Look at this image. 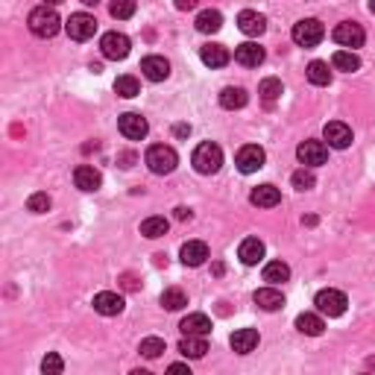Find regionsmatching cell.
Segmentation results:
<instances>
[{"label":"cell","mask_w":375,"mask_h":375,"mask_svg":"<svg viewBox=\"0 0 375 375\" xmlns=\"http://www.w3.org/2000/svg\"><path fill=\"white\" fill-rule=\"evenodd\" d=\"M291 279V267L284 261H270L267 267H264V282L270 284H284Z\"/></svg>","instance_id":"obj_29"},{"label":"cell","mask_w":375,"mask_h":375,"mask_svg":"<svg viewBox=\"0 0 375 375\" xmlns=\"http://www.w3.org/2000/svg\"><path fill=\"white\" fill-rule=\"evenodd\" d=\"M168 229H170V223L164 217H147L144 223H141V235L150 238V240H156L161 235H168Z\"/></svg>","instance_id":"obj_31"},{"label":"cell","mask_w":375,"mask_h":375,"mask_svg":"<svg viewBox=\"0 0 375 375\" xmlns=\"http://www.w3.org/2000/svg\"><path fill=\"white\" fill-rule=\"evenodd\" d=\"M138 352H141L144 358H150V361H152V358H159L161 352H164V340H161V337H147V340H141Z\"/></svg>","instance_id":"obj_38"},{"label":"cell","mask_w":375,"mask_h":375,"mask_svg":"<svg viewBox=\"0 0 375 375\" xmlns=\"http://www.w3.org/2000/svg\"><path fill=\"white\" fill-rule=\"evenodd\" d=\"M141 73H144L150 82H164L170 76V62L164 56H147L141 62Z\"/></svg>","instance_id":"obj_16"},{"label":"cell","mask_w":375,"mask_h":375,"mask_svg":"<svg viewBox=\"0 0 375 375\" xmlns=\"http://www.w3.org/2000/svg\"><path fill=\"white\" fill-rule=\"evenodd\" d=\"M238 30L244 32V36L249 38H258L264 30H267V18L258 15V12H252V9H244V12L238 15Z\"/></svg>","instance_id":"obj_14"},{"label":"cell","mask_w":375,"mask_h":375,"mask_svg":"<svg viewBox=\"0 0 375 375\" xmlns=\"http://www.w3.org/2000/svg\"><path fill=\"white\" fill-rule=\"evenodd\" d=\"M196 30L205 32V36H212V32H220V27H223V15L217 12V9H205V12L196 15Z\"/></svg>","instance_id":"obj_27"},{"label":"cell","mask_w":375,"mask_h":375,"mask_svg":"<svg viewBox=\"0 0 375 375\" xmlns=\"http://www.w3.org/2000/svg\"><path fill=\"white\" fill-rule=\"evenodd\" d=\"M27 27H30V32L36 38H53L56 32L62 30V18H59V12L53 6H36L30 12V21H27Z\"/></svg>","instance_id":"obj_1"},{"label":"cell","mask_w":375,"mask_h":375,"mask_svg":"<svg viewBox=\"0 0 375 375\" xmlns=\"http://www.w3.org/2000/svg\"><path fill=\"white\" fill-rule=\"evenodd\" d=\"M370 12L375 15V0H370Z\"/></svg>","instance_id":"obj_48"},{"label":"cell","mask_w":375,"mask_h":375,"mask_svg":"<svg viewBox=\"0 0 375 375\" xmlns=\"http://www.w3.org/2000/svg\"><path fill=\"white\" fill-rule=\"evenodd\" d=\"M82 3H85V6H97V3H100V0H82Z\"/></svg>","instance_id":"obj_46"},{"label":"cell","mask_w":375,"mask_h":375,"mask_svg":"<svg viewBox=\"0 0 375 375\" xmlns=\"http://www.w3.org/2000/svg\"><path fill=\"white\" fill-rule=\"evenodd\" d=\"M179 352H182V358H205V352H208V343H205V337H196V334H185L179 340Z\"/></svg>","instance_id":"obj_25"},{"label":"cell","mask_w":375,"mask_h":375,"mask_svg":"<svg viewBox=\"0 0 375 375\" xmlns=\"http://www.w3.org/2000/svg\"><path fill=\"white\" fill-rule=\"evenodd\" d=\"M179 255H182L185 267H200V264H205V258H208V247L203 240H188Z\"/></svg>","instance_id":"obj_21"},{"label":"cell","mask_w":375,"mask_h":375,"mask_svg":"<svg viewBox=\"0 0 375 375\" xmlns=\"http://www.w3.org/2000/svg\"><path fill=\"white\" fill-rule=\"evenodd\" d=\"M173 132H176V138H188V135H191V126H188V124H176Z\"/></svg>","instance_id":"obj_42"},{"label":"cell","mask_w":375,"mask_h":375,"mask_svg":"<svg viewBox=\"0 0 375 375\" xmlns=\"http://www.w3.org/2000/svg\"><path fill=\"white\" fill-rule=\"evenodd\" d=\"M238 258L247 264V267H255V264L264 258V240H258V238H247L244 244H240V249H238Z\"/></svg>","instance_id":"obj_24"},{"label":"cell","mask_w":375,"mask_h":375,"mask_svg":"<svg viewBox=\"0 0 375 375\" xmlns=\"http://www.w3.org/2000/svg\"><path fill=\"white\" fill-rule=\"evenodd\" d=\"M129 47H132V41L129 36H124V32H106V36L100 38V50H103V56L106 59H112V62H120V59H126L129 56Z\"/></svg>","instance_id":"obj_6"},{"label":"cell","mask_w":375,"mask_h":375,"mask_svg":"<svg viewBox=\"0 0 375 375\" xmlns=\"http://www.w3.org/2000/svg\"><path fill=\"white\" fill-rule=\"evenodd\" d=\"M94 311L103 314V317H117L124 311V296H117L112 291H100L94 296Z\"/></svg>","instance_id":"obj_15"},{"label":"cell","mask_w":375,"mask_h":375,"mask_svg":"<svg viewBox=\"0 0 375 375\" xmlns=\"http://www.w3.org/2000/svg\"><path fill=\"white\" fill-rule=\"evenodd\" d=\"M293 188H296V191H311V188L317 185V176L311 173V168H302V170H296L293 173Z\"/></svg>","instance_id":"obj_37"},{"label":"cell","mask_w":375,"mask_h":375,"mask_svg":"<svg viewBox=\"0 0 375 375\" xmlns=\"http://www.w3.org/2000/svg\"><path fill=\"white\" fill-rule=\"evenodd\" d=\"M196 3H200V0H176V9H182L185 12V9H194Z\"/></svg>","instance_id":"obj_43"},{"label":"cell","mask_w":375,"mask_h":375,"mask_svg":"<svg viewBox=\"0 0 375 375\" xmlns=\"http://www.w3.org/2000/svg\"><path fill=\"white\" fill-rule=\"evenodd\" d=\"M334 41L340 44V47H349V50H355L363 44V38H367V32H363L361 24H355V21H343V24H337L334 27Z\"/></svg>","instance_id":"obj_9"},{"label":"cell","mask_w":375,"mask_h":375,"mask_svg":"<svg viewBox=\"0 0 375 375\" xmlns=\"http://www.w3.org/2000/svg\"><path fill=\"white\" fill-rule=\"evenodd\" d=\"M308 82L311 85H328L332 82V71H328V62H319V59H314L311 65H308Z\"/></svg>","instance_id":"obj_30"},{"label":"cell","mask_w":375,"mask_h":375,"mask_svg":"<svg viewBox=\"0 0 375 375\" xmlns=\"http://www.w3.org/2000/svg\"><path fill=\"white\" fill-rule=\"evenodd\" d=\"M314 305H317V311L323 314V317H340L346 311V293H340V291H334V288H326V291H319L317 293V299H314Z\"/></svg>","instance_id":"obj_5"},{"label":"cell","mask_w":375,"mask_h":375,"mask_svg":"<svg viewBox=\"0 0 375 375\" xmlns=\"http://www.w3.org/2000/svg\"><path fill=\"white\" fill-rule=\"evenodd\" d=\"M255 305L261 308V311H279V308H284V296H282V291H275L273 284L270 288H261V291H255Z\"/></svg>","instance_id":"obj_23"},{"label":"cell","mask_w":375,"mask_h":375,"mask_svg":"<svg viewBox=\"0 0 375 375\" xmlns=\"http://www.w3.org/2000/svg\"><path fill=\"white\" fill-rule=\"evenodd\" d=\"M65 30H68V36L73 41H88L97 32V21L88 12H76V15H71L68 24H65Z\"/></svg>","instance_id":"obj_10"},{"label":"cell","mask_w":375,"mask_h":375,"mask_svg":"<svg viewBox=\"0 0 375 375\" xmlns=\"http://www.w3.org/2000/svg\"><path fill=\"white\" fill-rule=\"evenodd\" d=\"M191 161H194L196 173L212 176V173H217L220 168H223V150H220L217 144H212V141H205V144H200V147L194 150Z\"/></svg>","instance_id":"obj_2"},{"label":"cell","mask_w":375,"mask_h":375,"mask_svg":"<svg viewBox=\"0 0 375 375\" xmlns=\"http://www.w3.org/2000/svg\"><path fill=\"white\" fill-rule=\"evenodd\" d=\"M109 12H112V18H117V21H126V18L135 15V0H112Z\"/></svg>","instance_id":"obj_36"},{"label":"cell","mask_w":375,"mask_h":375,"mask_svg":"<svg viewBox=\"0 0 375 375\" xmlns=\"http://www.w3.org/2000/svg\"><path fill=\"white\" fill-rule=\"evenodd\" d=\"M296 159H299L305 168H319V164L328 161V147L323 141H302V144L296 147Z\"/></svg>","instance_id":"obj_8"},{"label":"cell","mask_w":375,"mask_h":375,"mask_svg":"<svg viewBox=\"0 0 375 375\" xmlns=\"http://www.w3.org/2000/svg\"><path fill=\"white\" fill-rule=\"evenodd\" d=\"M296 328H299L302 334H308V337H319V334H323V328H326V323H323V317H319V314H299V317H296Z\"/></svg>","instance_id":"obj_28"},{"label":"cell","mask_w":375,"mask_h":375,"mask_svg":"<svg viewBox=\"0 0 375 375\" xmlns=\"http://www.w3.org/2000/svg\"><path fill=\"white\" fill-rule=\"evenodd\" d=\"M62 370H65V363H62V358L56 355V352H50V355L41 361V372H47V375H59Z\"/></svg>","instance_id":"obj_39"},{"label":"cell","mask_w":375,"mask_h":375,"mask_svg":"<svg viewBox=\"0 0 375 375\" xmlns=\"http://www.w3.org/2000/svg\"><path fill=\"white\" fill-rule=\"evenodd\" d=\"M185 305H188V296L179 288H168L161 293V308H168V311H182Z\"/></svg>","instance_id":"obj_34"},{"label":"cell","mask_w":375,"mask_h":375,"mask_svg":"<svg viewBox=\"0 0 375 375\" xmlns=\"http://www.w3.org/2000/svg\"><path fill=\"white\" fill-rule=\"evenodd\" d=\"M332 65H334L337 71H343V73H355L361 68V59L352 50H337L334 56H332Z\"/></svg>","instance_id":"obj_32"},{"label":"cell","mask_w":375,"mask_h":375,"mask_svg":"<svg viewBox=\"0 0 375 375\" xmlns=\"http://www.w3.org/2000/svg\"><path fill=\"white\" fill-rule=\"evenodd\" d=\"M323 138L328 141V147H334V150H346V147H352V129H349L346 124H340V120H332V124H326Z\"/></svg>","instance_id":"obj_13"},{"label":"cell","mask_w":375,"mask_h":375,"mask_svg":"<svg viewBox=\"0 0 375 375\" xmlns=\"http://www.w3.org/2000/svg\"><path fill=\"white\" fill-rule=\"evenodd\" d=\"M144 161H147V168H150L152 173H156V176H168V173L176 170V164H179V156H176V150H173V147L152 144V147L147 150Z\"/></svg>","instance_id":"obj_3"},{"label":"cell","mask_w":375,"mask_h":375,"mask_svg":"<svg viewBox=\"0 0 375 375\" xmlns=\"http://www.w3.org/2000/svg\"><path fill=\"white\" fill-rule=\"evenodd\" d=\"M264 161H267V152H264L258 144H247V147H240L238 150V156H235V164H238V170L240 173H255L264 168Z\"/></svg>","instance_id":"obj_7"},{"label":"cell","mask_w":375,"mask_h":375,"mask_svg":"<svg viewBox=\"0 0 375 375\" xmlns=\"http://www.w3.org/2000/svg\"><path fill=\"white\" fill-rule=\"evenodd\" d=\"M293 41L299 44V47H317L319 41H323V36H326V27L319 24L317 18H302V21H296L293 24Z\"/></svg>","instance_id":"obj_4"},{"label":"cell","mask_w":375,"mask_h":375,"mask_svg":"<svg viewBox=\"0 0 375 375\" xmlns=\"http://www.w3.org/2000/svg\"><path fill=\"white\" fill-rule=\"evenodd\" d=\"M44 3H47V6H59L62 0H44Z\"/></svg>","instance_id":"obj_47"},{"label":"cell","mask_w":375,"mask_h":375,"mask_svg":"<svg viewBox=\"0 0 375 375\" xmlns=\"http://www.w3.org/2000/svg\"><path fill=\"white\" fill-rule=\"evenodd\" d=\"M182 334H196V337H205V334H212V319H208L205 314H188L182 323Z\"/></svg>","instance_id":"obj_22"},{"label":"cell","mask_w":375,"mask_h":375,"mask_svg":"<svg viewBox=\"0 0 375 375\" xmlns=\"http://www.w3.org/2000/svg\"><path fill=\"white\" fill-rule=\"evenodd\" d=\"M115 94L117 97H126V100H132V97H138L141 94V85H138V80L135 76H117L115 80Z\"/></svg>","instance_id":"obj_33"},{"label":"cell","mask_w":375,"mask_h":375,"mask_svg":"<svg viewBox=\"0 0 375 375\" xmlns=\"http://www.w3.org/2000/svg\"><path fill=\"white\" fill-rule=\"evenodd\" d=\"M264 59H267V53H264V47L255 41H247V44H238L235 47V62L244 65V68H258Z\"/></svg>","instance_id":"obj_12"},{"label":"cell","mask_w":375,"mask_h":375,"mask_svg":"<svg viewBox=\"0 0 375 375\" xmlns=\"http://www.w3.org/2000/svg\"><path fill=\"white\" fill-rule=\"evenodd\" d=\"M117 129H120V135L129 138V141H141L150 132V124L141 115L135 112H126V115H120L117 117Z\"/></svg>","instance_id":"obj_11"},{"label":"cell","mask_w":375,"mask_h":375,"mask_svg":"<svg viewBox=\"0 0 375 375\" xmlns=\"http://www.w3.org/2000/svg\"><path fill=\"white\" fill-rule=\"evenodd\" d=\"M229 343L238 355H249V352L258 346V332L255 328H238V332L229 337Z\"/></svg>","instance_id":"obj_20"},{"label":"cell","mask_w":375,"mask_h":375,"mask_svg":"<svg viewBox=\"0 0 375 375\" xmlns=\"http://www.w3.org/2000/svg\"><path fill=\"white\" fill-rule=\"evenodd\" d=\"M249 203L258 205V208H273V205L282 203V194H279V188L275 185H258V188H252Z\"/></svg>","instance_id":"obj_18"},{"label":"cell","mask_w":375,"mask_h":375,"mask_svg":"<svg viewBox=\"0 0 375 375\" xmlns=\"http://www.w3.org/2000/svg\"><path fill=\"white\" fill-rule=\"evenodd\" d=\"M168 370H170V372H191V367H188V363H170Z\"/></svg>","instance_id":"obj_45"},{"label":"cell","mask_w":375,"mask_h":375,"mask_svg":"<svg viewBox=\"0 0 375 375\" xmlns=\"http://www.w3.org/2000/svg\"><path fill=\"white\" fill-rule=\"evenodd\" d=\"M200 59L205 68H223V65H229L231 53L223 47V44H205V47H200Z\"/></svg>","instance_id":"obj_19"},{"label":"cell","mask_w":375,"mask_h":375,"mask_svg":"<svg viewBox=\"0 0 375 375\" xmlns=\"http://www.w3.org/2000/svg\"><path fill=\"white\" fill-rule=\"evenodd\" d=\"M73 182L80 191H97V188L103 185V176L97 168H91V164H80V168L73 170Z\"/></svg>","instance_id":"obj_17"},{"label":"cell","mask_w":375,"mask_h":375,"mask_svg":"<svg viewBox=\"0 0 375 375\" xmlns=\"http://www.w3.org/2000/svg\"><path fill=\"white\" fill-rule=\"evenodd\" d=\"M120 284H124L126 291H138V288H141L138 279H135V275H132V273H124V275H120Z\"/></svg>","instance_id":"obj_41"},{"label":"cell","mask_w":375,"mask_h":375,"mask_svg":"<svg viewBox=\"0 0 375 375\" xmlns=\"http://www.w3.org/2000/svg\"><path fill=\"white\" fill-rule=\"evenodd\" d=\"M282 91H284L282 82H279V80H273V76H270V80H264V82L258 85V94L264 97V103H275V100L282 97Z\"/></svg>","instance_id":"obj_35"},{"label":"cell","mask_w":375,"mask_h":375,"mask_svg":"<svg viewBox=\"0 0 375 375\" xmlns=\"http://www.w3.org/2000/svg\"><path fill=\"white\" fill-rule=\"evenodd\" d=\"M176 220H191V208L179 205V208H176Z\"/></svg>","instance_id":"obj_44"},{"label":"cell","mask_w":375,"mask_h":375,"mask_svg":"<svg viewBox=\"0 0 375 375\" xmlns=\"http://www.w3.org/2000/svg\"><path fill=\"white\" fill-rule=\"evenodd\" d=\"M27 208H30L32 214H44V212L50 208V196H47V194H32L30 203H27Z\"/></svg>","instance_id":"obj_40"},{"label":"cell","mask_w":375,"mask_h":375,"mask_svg":"<svg viewBox=\"0 0 375 375\" xmlns=\"http://www.w3.org/2000/svg\"><path fill=\"white\" fill-rule=\"evenodd\" d=\"M249 103V94L244 91V88H235V85H229L220 91V106L229 109V112H235V109H244Z\"/></svg>","instance_id":"obj_26"}]
</instances>
